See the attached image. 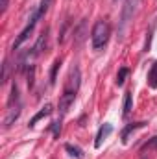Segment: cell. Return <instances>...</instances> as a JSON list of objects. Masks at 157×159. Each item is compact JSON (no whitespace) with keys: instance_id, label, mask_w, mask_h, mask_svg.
Wrapping results in <instances>:
<instances>
[{"instance_id":"6da1fadb","label":"cell","mask_w":157,"mask_h":159,"mask_svg":"<svg viewBox=\"0 0 157 159\" xmlns=\"http://www.w3.org/2000/svg\"><path fill=\"white\" fill-rule=\"evenodd\" d=\"M109 39V24L105 20H98L94 26H92V32H91V41H92V48L94 50H100L107 44Z\"/></svg>"},{"instance_id":"ac0fdd59","label":"cell","mask_w":157,"mask_h":159,"mask_svg":"<svg viewBox=\"0 0 157 159\" xmlns=\"http://www.w3.org/2000/svg\"><path fill=\"white\" fill-rule=\"evenodd\" d=\"M59 65H61L59 59H56L54 65H52V70H50V83H52V85L56 83V76H57V69H59Z\"/></svg>"},{"instance_id":"8fae6325","label":"cell","mask_w":157,"mask_h":159,"mask_svg":"<svg viewBox=\"0 0 157 159\" xmlns=\"http://www.w3.org/2000/svg\"><path fill=\"white\" fill-rule=\"evenodd\" d=\"M131 106H133V96H131V93L128 91V93L124 94V109H122V117H128V115L131 113Z\"/></svg>"},{"instance_id":"7c38bea8","label":"cell","mask_w":157,"mask_h":159,"mask_svg":"<svg viewBox=\"0 0 157 159\" xmlns=\"http://www.w3.org/2000/svg\"><path fill=\"white\" fill-rule=\"evenodd\" d=\"M148 85L152 89H157V61L152 65V69L148 72Z\"/></svg>"},{"instance_id":"5b68a950","label":"cell","mask_w":157,"mask_h":159,"mask_svg":"<svg viewBox=\"0 0 157 159\" xmlns=\"http://www.w3.org/2000/svg\"><path fill=\"white\" fill-rule=\"evenodd\" d=\"M111 131H113V126H111L109 122H105V124H104V126L98 129V133H96V141H94V146H96V148H100V146H102V143H104V141H105V139L111 135Z\"/></svg>"},{"instance_id":"3957f363","label":"cell","mask_w":157,"mask_h":159,"mask_svg":"<svg viewBox=\"0 0 157 159\" xmlns=\"http://www.w3.org/2000/svg\"><path fill=\"white\" fill-rule=\"evenodd\" d=\"M41 19V15H39V11L35 9L34 13H32V17H30V22L24 26V30L19 34V37L15 39V43H13V50H19L20 48V44L24 43V41H28V37H30V34L34 32V28H35V24H37V20Z\"/></svg>"},{"instance_id":"9c48e42d","label":"cell","mask_w":157,"mask_h":159,"mask_svg":"<svg viewBox=\"0 0 157 159\" xmlns=\"http://www.w3.org/2000/svg\"><path fill=\"white\" fill-rule=\"evenodd\" d=\"M50 113H52V106H50V104H46V106H44V107L41 109L39 113H37V115H34V119H32L30 122H28V126H30V128H34V126H35V124H37V122H39L41 119L48 117Z\"/></svg>"},{"instance_id":"44dd1931","label":"cell","mask_w":157,"mask_h":159,"mask_svg":"<svg viewBox=\"0 0 157 159\" xmlns=\"http://www.w3.org/2000/svg\"><path fill=\"white\" fill-rule=\"evenodd\" d=\"M34 74H35V67H30V72H28V87L30 89L34 87Z\"/></svg>"},{"instance_id":"603a6c76","label":"cell","mask_w":157,"mask_h":159,"mask_svg":"<svg viewBox=\"0 0 157 159\" xmlns=\"http://www.w3.org/2000/svg\"><path fill=\"white\" fill-rule=\"evenodd\" d=\"M7 4H9V0H2V13H6V9H7Z\"/></svg>"},{"instance_id":"52a82bcc","label":"cell","mask_w":157,"mask_h":159,"mask_svg":"<svg viewBox=\"0 0 157 159\" xmlns=\"http://www.w3.org/2000/svg\"><path fill=\"white\" fill-rule=\"evenodd\" d=\"M19 115H20V104H17L15 107H9V113H7V117L4 119V128H6V129L11 128V124L19 119Z\"/></svg>"},{"instance_id":"30bf717a","label":"cell","mask_w":157,"mask_h":159,"mask_svg":"<svg viewBox=\"0 0 157 159\" xmlns=\"http://www.w3.org/2000/svg\"><path fill=\"white\" fill-rule=\"evenodd\" d=\"M79 80H81V76H79V69L78 67H74L72 72H70V81H69V89H70V91H76V93H78Z\"/></svg>"},{"instance_id":"e0dca14e","label":"cell","mask_w":157,"mask_h":159,"mask_svg":"<svg viewBox=\"0 0 157 159\" xmlns=\"http://www.w3.org/2000/svg\"><path fill=\"white\" fill-rule=\"evenodd\" d=\"M52 2L54 0H41V4H39V7H37V11H39V15L43 17L48 9H50V6H52Z\"/></svg>"},{"instance_id":"2e32d148","label":"cell","mask_w":157,"mask_h":159,"mask_svg":"<svg viewBox=\"0 0 157 159\" xmlns=\"http://www.w3.org/2000/svg\"><path fill=\"white\" fill-rule=\"evenodd\" d=\"M128 74H129V69H128V67H122L117 74V85H122V83L126 81V78H128Z\"/></svg>"},{"instance_id":"ffe728a7","label":"cell","mask_w":157,"mask_h":159,"mask_svg":"<svg viewBox=\"0 0 157 159\" xmlns=\"http://www.w3.org/2000/svg\"><path fill=\"white\" fill-rule=\"evenodd\" d=\"M150 148H157V135L155 137H152V139L142 146V152H144V150H150Z\"/></svg>"},{"instance_id":"5bb4252c","label":"cell","mask_w":157,"mask_h":159,"mask_svg":"<svg viewBox=\"0 0 157 159\" xmlns=\"http://www.w3.org/2000/svg\"><path fill=\"white\" fill-rule=\"evenodd\" d=\"M65 150H67L72 157L83 159V152H81V148H79V146H74V144H65Z\"/></svg>"},{"instance_id":"d6986e66","label":"cell","mask_w":157,"mask_h":159,"mask_svg":"<svg viewBox=\"0 0 157 159\" xmlns=\"http://www.w3.org/2000/svg\"><path fill=\"white\" fill-rule=\"evenodd\" d=\"M7 74H9V65H7V59H6V61H4V65H2V81H0L2 85L7 81Z\"/></svg>"},{"instance_id":"ba28073f","label":"cell","mask_w":157,"mask_h":159,"mask_svg":"<svg viewBox=\"0 0 157 159\" xmlns=\"http://www.w3.org/2000/svg\"><path fill=\"white\" fill-rule=\"evenodd\" d=\"M46 39H48V30H44V32L41 34L39 39H37V43H35V46L32 48L34 57H35V56H39V54H43V50L46 48Z\"/></svg>"},{"instance_id":"9a60e30c","label":"cell","mask_w":157,"mask_h":159,"mask_svg":"<svg viewBox=\"0 0 157 159\" xmlns=\"http://www.w3.org/2000/svg\"><path fill=\"white\" fill-rule=\"evenodd\" d=\"M15 102H19V87H17V83H13V85H11V94H9L7 106H9V107H13V104H15Z\"/></svg>"},{"instance_id":"7402d4cb","label":"cell","mask_w":157,"mask_h":159,"mask_svg":"<svg viewBox=\"0 0 157 159\" xmlns=\"http://www.w3.org/2000/svg\"><path fill=\"white\" fill-rule=\"evenodd\" d=\"M52 129H54V135H56V137H59V131H61V124H59V120L52 124Z\"/></svg>"},{"instance_id":"8992f818","label":"cell","mask_w":157,"mask_h":159,"mask_svg":"<svg viewBox=\"0 0 157 159\" xmlns=\"http://www.w3.org/2000/svg\"><path fill=\"white\" fill-rule=\"evenodd\" d=\"M85 37H87V20L83 19L78 26L74 28V44L79 46V44L85 41Z\"/></svg>"},{"instance_id":"4fadbf2b","label":"cell","mask_w":157,"mask_h":159,"mask_svg":"<svg viewBox=\"0 0 157 159\" xmlns=\"http://www.w3.org/2000/svg\"><path fill=\"white\" fill-rule=\"evenodd\" d=\"M144 124H146V122H137V124H131V126H128V128L122 131V143H128V135H129L131 131L139 129V128H144Z\"/></svg>"},{"instance_id":"7a4b0ae2","label":"cell","mask_w":157,"mask_h":159,"mask_svg":"<svg viewBox=\"0 0 157 159\" xmlns=\"http://www.w3.org/2000/svg\"><path fill=\"white\" fill-rule=\"evenodd\" d=\"M137 4H139V0H124L122 11H120V20H118V37L124 35L128 24L131 22V19L135 15V9H137Z\"/></svg>"},{"instance_id":"277c9868","label":"cell","mask_w":157,"mask_h":159,"mask_svg":"<svg viewBox=\"0 0 157 159\" xmlns=\"http://www.w3.org/2000/svg\"><path fill=\"white\" fill-rule=\"evenodd\" d=\"M74 100H76V91L67 89V91L61 94V98H59V117H63V115L69 113V109H70V106L74 104Z\"/></svg>"}]
</instances>
